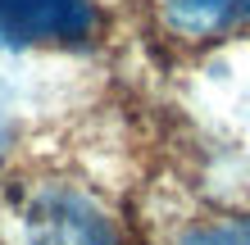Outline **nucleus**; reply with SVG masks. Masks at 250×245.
Segmentation results:
<instances>
[{
	"instance_id": "f257e3e1",
	"label": "nucleus",
	"mask_w": 250,
	"mask_h": 245,
	"mask_svg": "<svg viewBox=\"0 0 250 245\" xmlns=\"http://www.w3.org/2000/svg\"><path fill=\"white\" fill-rule=\"evenodd\" d=\"M23 245H119V232L86 195L41 191L23 213Z\"/></svg>"
},
{
	"instance_id": "f03ea898",
	"label": "nucleus",
	"mask_w": 250,
	"mask_h": 245,
	"mask_svg": "<svg viewBox=\"0 0 250 245\" xmlns=\"http://www.w3.org/2000/svg\"><path fill=\"white\" fill-rule=\"evenodd\" d=\"M96 27L91 0H0V46L82 41Z\"/></svg>"
},
{
	"instance_id": "7ed1b4c3",
	"label": "nucleus",
	"mask_w": 250,
	"mask_h": 245,
	"mask_svg": "<svg viewBox=\"0 0 250 245\" xmlns=\"http://www.w3.org/2000/svg\"><path fill=\"white\" fill-rule=\"evenodd\" d=\"M159 9L182 37H218L250 23V0H159Z\"/></svg>"
},
{
	"instance_id": "20e7f679",
	"label": "nucleus",
	"mask_w": 250,
	"mask_h": 245,
	"mask_svg": "<svg viewBox=\"0 0 250 245\" xmlns=\"http://www.w3.org/2000/svg\"><path fill=\"white\" fill-rule=\"evenodd\" d=\"M187 245H250V232H246V227H232V223H223V227H200V232L187 236Z\"/></svg>"
}]
</instances>
